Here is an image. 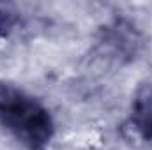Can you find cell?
<instances>
[{"label":"cell","mask_w":152,"mask_h":150,"mask_svg":"<svg viewBox=\"0 0 152 150\" xmlns=\"http://www.w3.org/2000/svg\"><path fill=\"white\" fill-rule=\"evenodd\" d=\"M99 44L110 51V55L122 60V58H134L138 48H140V36L134 30V27L127 21L117 20L112 25L104 27Z\"/></svg>","instance_id":"7a4b0ae2"},{"label":"cell","mask_w":152,"mask_h":150,"mask_svg":"<svg viewBox=\"0 0 152 150\" xmlns=\"http://www.w3.org/2000/svg\"><path fill=\"white\" fill-rule=\"evenodd\" d=\"M0 125L27 150H46L55 134L50 111L25 90L0 81Z\"/></svg>","instance_id":"6da1fadb"},{"label":"cell","mask_w":152,"mask_h":150,"mask_svg":"<svg viewBox=\"0 0 152 150\" xmlns=\"http://www.w3.org/2000/svg\"><path fill=\"white\" fill-rule=\"evenodd\" d=\"M131 124L145 141H152V83H143L136 90L131 108Z\"/></svg>","instance_id":"3957f363"},{"label":"cell","mask_w":152,"mask_h":150,"mask_svg":"<svg viewBox=\"0 0 152 150\" xmlns=\"http://www.w3.org/2000/svg\"><path fill=\"white\" fill-rule=\"evenodd\" d=\"M18 23H20V14L11 5L0 4V36L2 37L9 36Z\"/></svg>","instance_id":"277c9868"}]
</instances>
